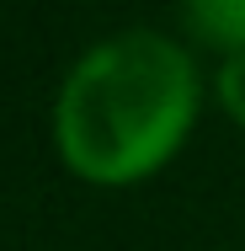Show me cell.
I'll use <instances>...</instances> for the list:
<instances>
[{
  "mask_svg": "<svg viewBox=\"0 0 245 251\" xmlns=\"http://www.w3.org/2000/svg\"><path fill=\"white\" fill-rule=\"evenodd\" d=\"M219 101H224V112L245 128V53H235V59L219 64Z\"/></svg>",
  "mask_w": 245,
  "mask_h": 251,
  "instance_id": "3957f363",
  "label": "cell"
},
{
  "mask_svg": "<svg viewBox=\"0 0 245 251\" xmlns=\"http://www.w3.org/2000/svg\"><path fill=\"white\" fill-rule=\"evenodd\" d=\"M197 64L165 32H112L75 59L53 101V139L75 176L128 187L155 176L197 123Z\"/></svg>",
  "mask_w": 245,
  "mask_h": 251,
  "instance_id": "6da1fadb",
  "label": "cell"
},
{
  "mask_svg": "<svg viewBox=\"0 0 245 251\" xmlns=\"http://www.w3.org/2000/svg\"><path fill=\"white\" fill-rule=\"evenodd\" d=\"M187 27L229 59L245 53V0H187Z\"/></svg>",
  "mask_w": 245,
  "mask_h": 251,
  "instance_id": "7a4b0ae2",
  "label": "cell"
}]
</instances>
